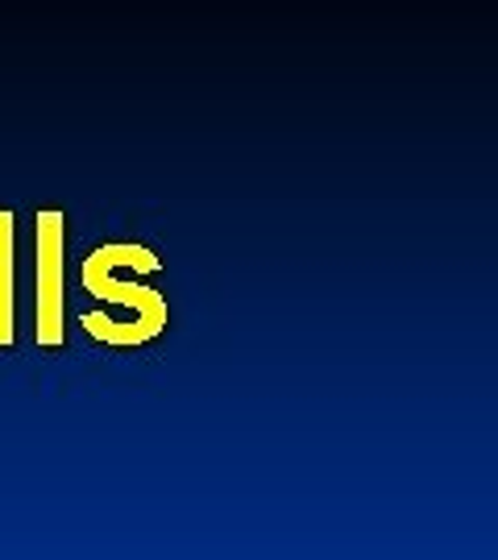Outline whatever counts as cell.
<instances>
[{
  "label": "cell",
  "instance_id": "cell-1",
  "mask_svg": "<svg viewBox=\"0 0 498 560\" xmlns=\"http://www.w3.org/2000/svg\"><path fill=\"white\" fill-rule=\"evenodd\" d=\"M162 258L141 241H104L80 261V287L100 303V312H80L76 324L108 349L154 345L171 324L166 291L154 287Z\"/></svg>",
  "mask_w": 498,
  "mask_h": 560
},
{
  "label": "cell",
  "instance_id": "cell-2",
  "mask_svg": "<svg viewBox=\"0 0 498 560\" xmlns=\"http://www.w3.org/2000/svg\"><path fill=\"white\" fill-rule=\"evenodd\" d=\"M67 340V212H34V345L59 349Z\"/></svg>",
  "mask_w": 498,
  "mask_h": 560
},
{
  "label": "cell",
  "instance_id": "cell-3",
  "mask_svg": "<svg viewBox=\"0 0 498 560\" xmlns=\"http://www.w3.org/2000/svg\"><path fill=\"white\" fill-rule=\"evenodd\" d=\"M18 340V217L0 208V349Z\"/></svg>",
  "mask_w": 498,
  "mask_h": 560
}]
</instances>
